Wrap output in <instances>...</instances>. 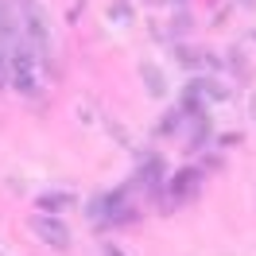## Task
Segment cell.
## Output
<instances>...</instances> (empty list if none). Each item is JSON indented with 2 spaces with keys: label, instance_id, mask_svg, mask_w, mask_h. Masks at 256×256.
<instances>
[{
  "label": "cell",
  "instance_id": "6da1fadb",
  "mask_svg": "<svg viewBox=\"0 0 256 256\" xmlns=\"http://www.w3.org/2000/svg\"><path fill=\"white\" fill-rule=\"evenodd\" d=\"M8 74H12V86L24 90V94H32L35 86H39V74H35V58L28 50H16L12 58H8Z\"/></svg>",
  "mask_w": 256,
  "mask_h": 256
},
{
  "label": "cell",
  "instance_id": "277c9868",
  "mask_svg": "<svg viewBox=\"0 0 256 256\" xmlns=\"http://www.w3.org/2000/svg\"><path fill=\"white\" fill-rule=\"evenodd\" d=\"M0 86H4V62H0Z\"/></svg>",
  "mask_w": 256,
  "mask_h": 256
},
{
  "label": "cell",
  "instance_id": "3957f363",
  "mask_svg": "<svg viewBox=\"0 0 256 256\" xmlns=\"http://www.w3.org/2000/svg\"><path fill=\"white\" fill-rule=\"evenodd\" d=\"M74 202H78V198H74L70 190H54V194H39V198H35V206H39V210H47V214H58V210H70Z\"/></svg>",
  "mask_w": 256,
  "mask_h": 256
},
{
  "label": "cell",
  "instance_id": "7a4b0ae2",
  "mask_svg": "<svg viewBox=\"0 0 256 256\" xmlns=\"http://www.w3.org/2000/svg\"><path fill=\"white\" fill-rule=\"evenodd\" d=\"M32 229H35V237H43L50 248L70 244V229H66V222H58L54 214H39V218H32Z\"/></svg>",
  "mask_w": 256,
  "mask_h": 256
}]
</instances>
